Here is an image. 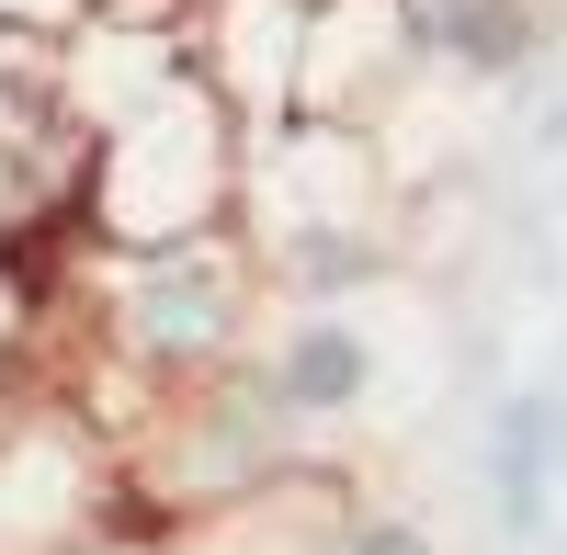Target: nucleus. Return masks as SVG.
Segmentation results:
<instances>
[{
	"label": "nucleus",
	"mask_w": 567,
	"mask_h": 555,
	"mask_svg": "<svg viewBox=\"0 0 567 555\" xmlns=\"http://www.w3.org/2000/svg\"><path fill=\"white\" fill-rule=\"evenodd\" d=\"M114 363L148 375V397H182L239 363V329H250V250L216 239H182V250H125L114 261Z\"/></svg>",
	"instance_id": "obj_1"
},
{
	"label": "nucleus",
	"mask_w": 567,
	"mask_h": 555,
	"mask_svg": "<svg viewBox=\"0 0 567 555\" xmlns=\"http://www.w3.org/2000/svg\"><path fill=\"white\" fill-rule=\"evenodd\" d=\"M556 488H567V397L556 386H511L488 408V511L511 544L556 533Z\"/></svg>",
	"instance_id": "obj_2"
},
{
	"label": "nucleus",
	"mask_w": 567,
	"mask_h": 555,
	"mask_svg": "<svg viewBox=\"0 0 567 555\" xmlns=\"http://www.w3.org/2000/svg\"><path fill=\"white\" fill-rule=\"evenodd\" d=\"M261 386H272V408L284 420H352V408L374 397V341L352 329V317H296V329H284L272 352H261Z\"/></svg>",
	"instance_id": "obj_3"
},
{
	"label": "nucleus",
	"mask_w": 567,
	"mask_h": 555,
	"mask_svg": "<svg viewBox=\"0 0 567 555\" xmlns=\"http://www.w3.org/2000/svg\"><path fill=\"white\" fill-rule=\"evenodd\" d=\"M329 555H432V533H420V522H352V511H341Z\"/></svg>",
	"instance_id": "obj_4"
}]
</instances>
